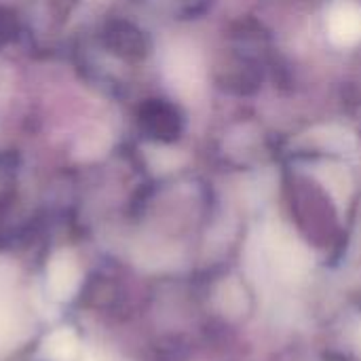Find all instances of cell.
Listing matches in <instances>:
<instances>
[{
	"label": "cell",
	"instance_id": "6da1fadb",
	"mask_svg": "<svg viewBox=\"0 0 361 361\" xmlns=\"http://www.w3.org/2000/svg\"><path fill=\"white\" fill-rule=\"evenodd\" d=\"M165 78L169 87L184 99H195L203 89V63L195 49L176 44L165 57Z\"/></svg>",
	"mask_w": 361,
	"mask_h": 361
},
{
	"label": "cell",
	"instance_id": "7a4b0ae2",
	"mask_svg": "<svg viewBox=\"0 0 361 361\" xmlns=\"http://www.w3.org/2000/svg\"><path fill=\"white\" fill-rule=\"evenodd\" d=\"M80 286V269L70 252H57L47 267V290L51 298L70 300Z\"/></svg>",
	"mask_w": 361,
	"mask_h": 361
},
{
	"label": "cell",
	"instance_id": "3957f363",
	"mask_svg": "<svg viewBox=\"0 0 361 361\" xmlns=\"http://www.w3.org/2000/svg\"><path fill=\"white\" fill-rule=\"evenodd\" d=\"M328 36L338 47L361 42V6L351 2L336 4L328 15Z\"/></svg>",
	"mask_w": 361,
	"mask_h": 361
},
{
	"label": "cell",
	"instance_id": "277c9868",
	"mask_svg": "<svg viewBox=\"0 0 361 361\" xmlns=\"http://www.w3.org/2000/svg\"><path fill=\"white\" fill-rule=\"evenodd\" d=\"M13 286L11 277L0 269V353L13 349L23 336L21 313L13 305Z\"/></svg>",
	"mask_w": 361,
	"mask_h": 361
},
{
	"label": "cell",
	"instance_id": "5b68a950",
	"mask_svg": "<svg viewBox=\"0 0 361 361\" xmlns=\"http://www.w3.org/2000/svg\"><path fill=\"white\" fill-rule=\"evenodd\" d=\"M78 351V341L72 330L61 328L49 334L42 343V357L49 361H72Z\"/></svg>",
	"mask_w": 361,
	"mask_h": 361
},
{
	"label": "cell",
	"instance_id": "8992f818",
	"mask_svg": "<svg viewBox=\"0 0 361 361\" xmlns=\"http://www.w3.org/2000/svg\"><path fill=\"white\" fill-rule=\"evenodd\" d=\"M110 146V137L102 131H95V133H89L85 135L78 146H76V157L78 159H85V161H91V159H97L102 157Z\"/></svg>",
	"mask_w": 361,
	"mask_h": 361
},
{
	"label": "cell",
	"instance_id": "52a82bcc",
	"mask_svg": "<svg viewBox=\"0 0 361 361\" xmlns=\"http://www.w3.org/2000/svg\"><path fill=\"white\" fill-rule=\"evenodd\" d=\"M150 163L157 167V169H171L178 165V154L173 150H165V148H159L154 152H150Z\"/></svg>",
	"mask_w": 361,
	"mask_h": 361
},
{
	"label": "cell",
	"instance_id": "ba28073f",
	"mask_svg": "<svg viewBox=\"0 0 361 361\" xmlns=\"http://www.w3.org/2000/svg\"><path fill=\"white\" fill-rule=\"evenodd\" d=\"M357 347H360V351H361V328H360V332H357Z\"/></svg>",
	"mask_w": 361,
	"mask_h": 361
}]
</instances>
